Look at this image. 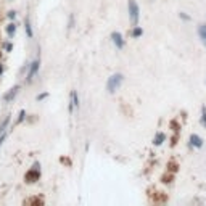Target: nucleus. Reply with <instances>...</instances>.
Listing matches in <instances>:
<instances>
[{
  "instance_id": "4",
  "label": "nucleus",
  "mask_w": 206,
  "mask_h": 206,
  "mask_svg": "<svg viewBox=\"0 0 206 206\" xmlns=\"http://www.w3.org/2000/svg\"><path fill=\"white\" fill-rule=\"evenodd\" d=\"M190 143L193 145V147H197V148H201L203 147V139H201V137H198L197 134H192L190 135Z\"/></svg>"
},
{
  "instance_id": "13",
  "label": "nucleus",
  "mask_w": 206,
  "mask_h": 206,
  "mask_svg": "<svg viewBox=\"0 0 206 206\" xmlns=\"http://www.w3.org/2000/svg\"><path fill=\"white\" fill-rule=\"evenodd\" d=\"M13 32H15V26H13V24H10V26H8V34L11 36Z\"/></svg>"
},
{
  "instance_id": "2",
  "label": "nucleus",
  "mask_w": 206,
  "mask_h": 206,
  "mask_svg": "<svg viewBox=\"0 0 206 206\" xmlns=\"http://www.w3.org/2000/svg\"><path fill=\"white\" fill-rule=\"evenodd\" d=\"M127 7H129L131 21H132V24H134V26H137V24H139V13H140V10H139V5H137V2H135V0H129Z\"/></svg>"
},
{
  "instance_id": "6",
  "label": "nucleus",
  "mask_w": 206,
  "mask_h": 206,
  "mask_svg": "<svg viewBox=\"0 0 206 206\" xmlns=\"http://www.w3.org/2000/svg\"><path fill=\"white\" fill-rule=\"evenodd\" d=\"M39 175H40V172H39V169H37V166H36V169H34V172L31 171L29 174L26 175V179H27V182H36L37 179H39Z\"/></svg>"
},
{
  "instance_id": "7",
  "label": "nucleus",
  "mask_w": 206,
  "mask_h": 206,
  "mask_svg": "<svg viewBox=\"0 0 206 206\" xmlns=\"http://www.w3.org/2000/svg\"><path fill=\"white\" fill-rule=\"evenodd\" d=\"M71 100H73V102H71V105H70V111L73 113V109H74V106H79V100H77V93H76L74 90L71 92Z\"/></svg>"
},
{
  "instance_id": "1",
  "label": "nucleus",
  "mask_w": 206,
  "mask_h": 206,
  "mask_svg": "<svg viewBox=\"0 0 206 206\" xmlns=\"http://www.w3.org/2000/svg\"><path fill=\"white\" fill-rule=\"evenodd\" d=\"M122 79H124V76H122V74H119V73L113 74L111 77L108 79V84H106L108 92H109V93H114L116 90H119V87H121V84H122Z\"/></svg>"
},
{
  "instance_id": "3",
  "label": "nucleus",
  "mask_w": 206,
  "mask_h": 206,
  "mask_svg": "<svg viewBox=\"0 0 206 206\" xmlns=\"http://www.w3.org/2000/svg\"><path fill=\"white\" fill-rule=\"evenodd\" d=\"M111 39H113V42H114V45H116L118 48L124 47V40H122V36H121L119 32H113V34H111Z\"/></svg>"
},
{
  "instance_id": "14",
  "label": "nucleus",
  "mask_w": 206,
  "mask_h": 206,
  "mask_svg": "<svg viewBox=\"0 0 206 206\" xmlns=\"http://www.w3.org/2000/svg\"><path fill=\"white\" fill-rule=\"evenodd\" d=\"M181 18H182V19H185V21H188V19H190V16H188V15H185V13H181Z\"/></svg>"
},
{
  "instance_id": "12",
  "label": "nucleus",
  "mask_w": 206,
  "mask_h": 206,
  "mask_svg": "<svg viewBox=\"0 0 206 206\" xmlns=\"http://www.w3.org/2000/svg\"><path fill=\"white\" fill-rule=\"evenodd\" d=\"M26 32H27V36H29V37H32V31H31V24H29V21H26Z\"/></svg>"
},
{
  "instance_id": "10",
  "label": "nucleus",
  "mask_w": 206,
  "mask_h": 206,
  "mask_svg": "<svg viewBox=\"0 0 206 206\" xmlns=\"http://www.w3.org/2000/svg\"><path fill=\"white\" fill-rule=\"evenodd\" d=\"M143 34V31H142V27H139V26H135L134 27V31H132V36L134 37H139V36H142Z\"/></svg>"
},
{
  "instance_id": "15",
  "label": "nucleus",
  "mask_w": 206,
  "mask_h": 206,
  "mask_svg": "<svg viewBox=\"0 0 206 206\" xmlns=\"http://www.w3.org/2000/svg\"><path fill=\"white\" fill-rule=\"evenodd\" d=\"M45 97H47V93H42V95H39L37 98H39V100H42V98H45Z\"/></svg>"
},
{
  "instance_id": "8",
  "label": "nucleus",
  "mask_w": 206,
  "mask_h": 206,
  "mask_svg": "<svg viewBox=\"0 0 206 206\" xmlns=\"http://www.w3.org/2000/svg\"><path fill=\"white\" fill-rule=\"evenodd\" d=\"M164 140H166V135H164L163 132H158L156 137H155V140H153V143H155V145H161Z\"/></svg>"
},
{
  "instance_id": "9",
  "label": "nucleus",
  "mask_w": 206,
  "mask_h": 206,
  "mask_svg": "<svg viewBox=\"0 0 206 206\" xmlns=\"http://www.w3.org/2000/svg\"><path fill=\"white\" fill-rule=\"evenodd\" d=\"M198 34H200V37L204 40V44H206V24H201V26L198 27Z\"/></svg>"
},
{
  "instance_id": "11",
  "label": "nucleus",
  "mask_w": 206,
  "mask_h": 206,
  "mask_svg": "<svg viewBox=\"0 0 206 206\" xmlns=\"http://www.w3.org/2000/svg\"><path fill=\"white\" fill-rule=\"evenodd\" d=\"M201 122L206 126V106H203V109H201Z\"/></svg>"
},
{
  "instance_id": "5",
  "label": "nucleus",
  "mask_w": 206,
  "mask_h": 206,
  "mask_svg": "<svg viewBox=\"0 0 206 206\" xmlns=\"http://www.w3.org/2000/svg\"><path fill=\"white\" fill-rule=\"evenodd\" d=\"M39 64H40V61L39 60H36L32 64H31V70H29V74H27V81H31L34 76H36V73H37V70H39Z\"/></svg>"
}]
</instances>
